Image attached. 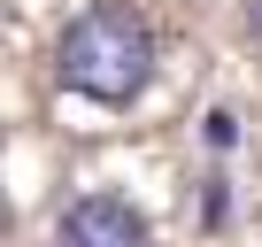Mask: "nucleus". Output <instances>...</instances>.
Returning <instances> with one entry per match:
<instances>
[{
    "label": "nucleus",
    "mask_w": 262,
    "mask_h": 247,
    "mask_svg": "<svg viewBox=\"0 0 262 247\" xmlns=\"http://www.w3.org/2000/svg\"><path fill=\"white\" fill-rule=\"evenodd\" d=\"M162 70V39L131 0H93L54 39V85L93 108H131Z\"/></svg>",
    "instance_id": "obj_1"
},
{
    "label": "nucleus",
    "mask_w": 262,
    "mask_h": 247,
    "mask_svg": "<svg viewBox=\"0 0 262 247\" xmlns=\"http://www.w3.org/2000/svg\"><path fill=\"white\" fill-rule=\"evenodd\" d=\"M54 247H155V224L123 193H85L54 216Z\"/></svg>",
    "instance_id": "obj_2"
},
{
    "label": "nucleus",
    "mask_w": 262,
    "mask_h": 247,
    "mask_svg": "<svg viewBox=\"0 0 262 247\" xmlns=\"http://www.w3.org/2000/svg\"><path fill=\"white\" fill-rule=\"evenodd\" d=\"M201 139H208L216 155H231V147H239V116H231V108H208V123H201Z\"/></svg>",
    "instance_id": "obj_3"
},
{
    "label": "nucleus",
    "mask_w": 262,
    "mask_h": 247,
    "mask_svg": "<svg viewBox=\"0 0 262 247\" xmlns=\"http://www.w3.org/2000/svg\"><path fill=\"white\" fill-rule=\"evenodd\" d=\"M224 216H231V193H224V178H201V224H208V232H224Z\"/></svg>",
    "instance_id": "obj_4"
}]
</instances>
